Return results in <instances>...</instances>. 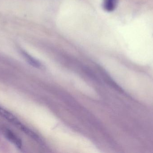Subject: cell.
I'll return each mask as SVG.
<instances>
[{"label":"cell","mask_w":153,"mask_h":153,"mask_svg":"<svg viewBox=\"0 0 153 153\" xmlns=\"http://www.w3.org/2000/svg\"><path fill=\"white\" fill-rule=\"evenodd\" d=\"M2 133L6 139H7L10 143H12L15 147L20 150L22 149V141L20 138L17 136L12 131L8 128H4L3 130Z\"/></svg>","instance_id":"obj_1"},{"label":"cell","mask_w":153,"mask_h":153,"mask_svg":"<svg viewBox=\"0 0 153 153\" xmlns=\"http://www.w3.org/2000/svg\"><path fill=\"white\" fill-rule=\"evenodd\" d=\"M0 116L9 121V122H11L17 127L19 128L21 130L24 126V125H23L14 115H13L10 112L4 109V108L2 107L1 106H0Z\"/></svg>","instance_id":"obj_2"},{"label":"cell","mask_w":153,"mask_h":153,"mask_svg":"<svg viewBox=\"0 0 153 153\" xmlns=\"http://www.w3.org/2000/svg\"><path fill=\"white\" fill-rule=\"evenodd\" d=\"M118 3V0H103L102 7L106 11L110 12L116 9Z\"/></svg>","instance_id":"obj_3"},{"label":"cell","mask_w":153,"mask_h":153,"mask_svg":"<svg viewBox=\"0 0 153 153\" xmlns=\"http://www.w3.org/2000/svg\"><path fill=\"white\" fill-rule=\"evenodd\" d=\"M22 55L23 56L24 58L26 59L27 62L30 64L31 65L34 67H36V68H39L42 67V65L41 63L34 57H32L27 52L23 51H22Z\"/></svg>","instance_id":"obj_4"}]
</instances>
